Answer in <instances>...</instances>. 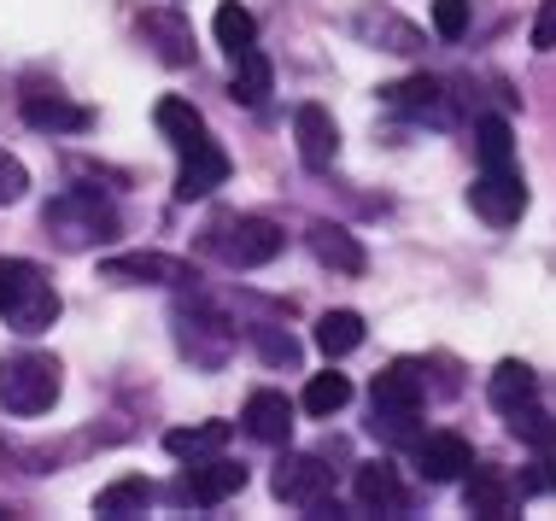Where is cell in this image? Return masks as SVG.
I'll list each match as a JSON object with an SVG mask.
<instances>
[{
	"label": "cell",
	"mask_w": 556,
	"mask_h": 521,
	"mask_svg": "<svg viewBox=\"0 0 556 521\" xmlns=\"http://www.w3.org/2000/svg\"><path fill=\"white\" fill-rule=\"evenodd\" d=\"M0 317L18 334H41L59 322V293L53 281L29 258H0Z\"/></svg>",
	"instance_id": "cell-1"
},
{
	"label": "cell",
	"mask_w": 556,
	"mask_h": 521,
	"mask_svg": "<svg viewBox=\"0 0 556 521\" xmlns=\"http://www.w3.org/2000/svg\"><path fill=\"white\" fill-rule=\"evenodd\" d=\"M112 234H117V212L94 188H71L48 205V241H59L65 252L100 246V241H112Z\"/></svg>",
	"instance_id": "cell-2"
},
{
	"label": "cell",
	"mask_w": 556,
	"mask_h": 521,
	"mask_svg": "<svg viewBox=\"0 0 556 521\" xmlns=\"http://www.w3.org/2000/svg\"><path fill=\"white\" fill-rule=\"evenodd\" d=\"M170 322H176V346H182V357H193L200 369H223V364H229V352H235V322L223 317V310L205 300V293L176 300Z\"/></svg>",
	"instance_id": "cell-3"
},
{
	"label": "cell",
	"mask_w": 556,
	"mask_h": 521,
	"mask_svg": "<svg viewBox=\"0 0 556 521\" xmlns=\"http://www.w3.org/2000/svg\"><path fill=\"white\" fill-rule=\"evenodd\" d=\"M59 405V364L48 352H18L0 364V410L7 416H48Z\"/></svg>",
	"instance_id": "cell-4"
},
{
	"label": "cell",
	"mask_w": 556,
	"mask_h": 521,
	"mask_svg": "<svg viewBox=\"0 0 556 521\" xmlns=\"http://www.w3.org/2000/svg\"><path fill=\"white\" fill-rule=\"evenodd\" d=\"M269 486H276L281 504H299L311 516H340L334 510V469H323V457H281Z\"/></svg>",
	"instance_id": "cell-5"
},
{
	"label": "cell",
	"mask_w": 556,
	"mask_h": 521,
	"mask_svg": "<svg viewBox=\"0 0 556 521\" xmlns=\"http://www.w3.org/2000/svg\"><path fill=\"white\" fill-rule=\"evenodd\" d=\"M469 205H475V217L492 223V229H509V223H521V212H528V182L516 176V165L486 170V176H475Z\"/></svg>",
	"instance_id": "cell-6"
},
{
	"label": "cell",
	"mask_w": 556,
	"mask_h": 521,
	"mask_svg": "<svg viewBox=\"0 0 556 521\" xmlns=\"http://www.w3.org/2000/svg\"><path fill=\"white\" fill-rule=\"evenodd\" d=\"M281 246H288V234L269 217H229L223 223V258H229L235 270H258V264L281 258Z\"/></svg>",
	"instance_id": "cell-7"
},
{
	"label": "cell",
	"mask_w": 556,
	"mask_h": 521,
	"mask_svg": "<svg viewBox=\"0 0 556 521\" xmlns=\"http://www.w3.org/2000/svg\"><path fill=\"white\" fill-rule=\"evenodd\" d=\"M229 182V153L205 136L200 147H188L182 153V170H176V200H205V193H217Z\"/></svg>",
	"instance_id": "cell-8"
},
{
	"label": "cell",
	"mask_w": 556,
	"mask_h": 521,
	"mask_svg": "<svg viewBox=\"0 0 556 521\" xmlns=\"http://www.w3.org/2000/svg\"><path fill=\"white\" fill-rule=\"evenodd\" d=\"M416 469H422V481L445 486V481H463L475 469V452L463 434H428V440H416Z\"/></svg>",
	"instance_id": "cell-9"
},
{
	"label": "cell",
	"mask_w": 556,
	"mask_h": 521,
	"mask_svg": "<svg viewBox=\"0 0 556 521\" xmlns=\"http://www.w3.org/2000/svg\"><path fill=\"white\" fill-rule=\"evenodd\" d=\"M293 136H299V158H305V170H328V165H334L340 129H334V117H328L317 100L293 112Z\"/></svg>",
	"instance_id": "cell-10"
},
{
	"label": "cell",
	"mask_w": 556,
	"mask_h": 521,
	"mask_svg": "<svg viewBox=\"0 0 556 521\" xmlns=\"http://www.w3.org/2000/svg\"><path fill=\"white\" fill-rule=\"evenodd\" d=\"M381 94H387V106H399L404 117H416V124H433V129L451 124L445 88L433 82V77H404V82H393V88H381Z\"/></svg>",
	"instance_id": "cell-11"
},
{
	"label": "cell",
	"mask_w": 556,
	"mask_h": 521,
	"mask_svg": "<svg viewBox=\"0 0 556 521\" xmlns=\"http://www.w3.org/2000/svg\"><path fill=\"white\" fill-rule=\"evenodd\" d=\"M24 124L41 129V136H83L88 106H71L65 94H48V88H29L24 94Z\"/></svg>",
	"instance_id": "cell-12"
},
{
	"label": "cell",
	"mask_w": 556,
	"mask_h": 521,
	"mask_svg": "<svg viewBox=\"0 0 556 521\" xmlns=\"http://www.w3.org/2000/svg\"><path fill=\"white\" fill-rule=\"evenodd\" d=\"M422 393H428V381H422V364H416V357H404V364L381 369V376L369 381L375 410H422Z\"/></svg>",
	"instance_id": "cell-13"
},
{
	"label": "cell",
	"mask_w": 556,
	"mask_h": 521,
	"mask_svg": "<svg viewBox=\"0 0 556 521\" xmlns=\"http://www.w3.org/2000/svg\"><path fill=\"white\" fill-rule=\"evenodd\" d=\"M235 493H247V469L229 463V457H212V463H200V457H193V469H188V481H182V498L223 504V498H235Z\"/></svg>",
	"instance_id": "cell-14"
},
{
	"label": "cell",
	"mask_w": 556,
	"mask_h": 521,
	"mask_svg": "<svg viewBox=\"0 0 556 521\" xmlns=\"http://www.w3.org/2000/svg\"><path fill=\"white\" fill-rule=\"evenodd\" d=\"M305 246H311V258L323 264V270H340V276H364V246L352 241V234L340 229V223H311L305 229Z\"/></svg>",
	"instance_id": "cell-15"
},
{
	"label": "cell",
	"mask_w": 556,
	"mask_h": 521,
	"mask_svg": "<svg viewBox=\"0 0 556 521\" xmlns=\"http://www.w3.org/2000/svg\"><path fill=\"white\" fill-rule=\"evenodd\" d=\"M247 434L258 440V445H288L293 440V405H288V393H252L247 398Z\"/></svg>",
	"instance_id": "cell-16"
},
{
	"label": "cell",
	"mask_w": 556,
	"mask_h": 521,
	"mask_svg": "<svg viewBox=\"0 0 556 521\" xmlns=\"http://www.w3.org/2000/svg\"><path fill=\"white\" fill-rule=\"evenodd\" d=\"M463 504H469V516H480V521H516V504H521V493L504 481L498 469H480L469 486H463Z\"/></svg>",
	"instance_id": "cell-17"
},
{
	"label": "cell",
	"mask_w": 556,
	"mask_h": 521,
	"mask_svg": "<svg viewBox=\"0 0 556 521\" xmlns=\"http://www.w3.org/2000/svg\"><path fill=\"white\" fill-rule=\"evenodd\" d=\"M106 281H188V264L164 258V252H117L100 264Z\"/></svg>",
	"instance_id": "cell-18"
},
{
	"label": "cell",
	"mask_w": 556,
	"mask_h": 521,
	"mask_svg": "<svg viewBox=\"0 0 556 521\" xmlns=\"http://www.w3.org/2000/svg\"><path fill=\"white\" fill-rule=\"evenodd\" d=\"M533 393H539V376L521 357H504L498 369H492V381H486V398H492V410H521V405H533Z\"/></svg>",
	"instance_id": "cell-19"
},
{
	"label": "cell",
	"mask_w": 556,
	"mask_h": 521,
	"mask_svg": "<svg viewBox=\"0 0 556 521\" xmlns=\"http://www.w3.org/2000/svg\"><path fill=\"white\" fill-rule=\"evenodd\" d=\"M352 493H357L364 510H404V486H399V469L393 463H357Z\"/></svg>",
	"instance_id": "cell-20"
},
{
	"label": "cell",
	"mask_w": 556,
	"mask_h": 521,
	"mask_svg": "<svg viewBox=\"0 0 556 521\" xmlns=\"http://www.w3.org/2000/svg\"><path fill=\"white\" fill-rule=\"evenodd\" d=\"M153 481L147 474H124V481H112V486H100V498H94V516H112V521H124V516H147V504H153Z\"/></svg>",
	"instance_id": "cell-21"
},
{
	"label": "cell",
	"mask_w": 556,
	"mask_h": 521,
	"mask_svg": "<svg viewBox=\"0 0 556 521\" xmlns=\"http://www.w3.org/2000/svg\"><path fill=\"white\" fill-rule=\"evenodd\" d=\"M269 88H276V71H269V59L258 48L235 53V77H229V94L240 100V106H264Z\"/></svg>",
	"instance_id": "cell-22"
},
{
	"label": "cell",
	"mask_w": 556,
	"mask_h": 521,
	"mask_svg": "<svg viewBox=\"0 0 556 521\" xmlns=\"http://www.w3.org/2000/svg\"><path fill=\"white\" fill-rule=\"evenodd\" d=\"M153 124L170 136V147L176 153H188V147H200L205 141V117L188 106V100H176V94H164L159 106H153Z\"/></svg>",
	"instance_id": "cell-23"
},
{
	"label": "cell",
	"mask_w": 556,
	"mask_h": 521,
	"mask_svg": "<svg viewBox=\"0 0 556 521\" xmlns=\"http://www.w3.org/2000/svg\"><path fill=\"white\" fill-rule=\"evenodd\" d=\"M229 434L235 428L229 422H200V428H170V434H164V452L170 457H212V452H223V445H229Z\"/></svg>",
	"instance_id": "cell-24"
},
{
	"label": "cell",
	"mask_w": 556,
	"mask_h": 521,
	"mask_svg": "<svg viewBox=\"0 0 556 521\" xmlns=\"http://www.w3.org/2000/svg\"><path fill=\"white\" fill-rule=\"evenodd\" d=\"M141 29H147V41L159 48L164 65H188V59H193V36L182 29V18H170V12H147Z\"/></svg>",
	"instance_id": "cell-25"
},
{
	"label": "cell",
	"mask_w": 556,
	"mask_h": 521,
	"mask_svg": "<svg viewBox=\"0 0 556 521\" xmlns=\"http://www.w3.org/2000/svg\"><path fill=\"white\" fill-rule=\"evenodd\" d=\"M212 36H217V48H229V53H247L252 41H258V18H252L240 0H223L217 7V18H212Z\"/></svg>",
	"instance_id": "cell-26"
},
{
	"label": "cell",
	"mask_w": 556,
	"mask_h": 521,
	"mask_svg": "<svg viewBox=\"0 0 556 521\" xmlns=\"http://www.w3.org/2000/svg\"><path fill=\"white\" fill-rule=\"evenodd\" d=\"M475 153L486 170H504L509 158H516V129H509V117H480L475 124Z\"/></svg>",
	"instance_id": "cell-27"
},
{
	"label": "cell",
	"mask_w": 556,
	"mask_h": 521,
	"mask_svg": "<svg viewBox=\"0 0 556 521\" xmlns=\"http://www.w3.org/2000/svg\"><path fill=\"white\" fill-rule=\"evenodd\" d=\"M317 346L328 357H345L364 346V317L357 310H328V317H317Z\"/></svg>",
	"instance_id": "cell-28"
},
{
	"label": "cell",
	"mask_w": 556,
	"mask_h": 521,
	"mask_svg": "<svg viewBox=\"0 0 556 521\" xmlns=\"http://www.w3.org/2000/svg\"><path fill=\"white\" fill-rule=\"evenodd\" d=\"M357 36L393 41L387 53H416V48H422V36H416V29L404 24V18H393V12H364V18H357Z\"/></svg>",
	"instance_id": "cell-29"
},
{
	"label": "cell",
	"mask_w": 556,
	"mask_h": 521,
	"mask_svg": "<svg viewBox=\"0 0 556 521\" xmlns=\"http://www.w3.org/2000/svg\"><path fill=\"white\" fill-rule=\"evenodd\" d=\"M345 405H352V381L334 376V369H323V376L305 381V410H311V416H334V410H345Z\"/></svg>",
	"instance_id": "cell-30"
},
{
	"label": "cell",
	"mask_w": 556,
	"mask_h": 521,
	"mask_svg": "<svg viewBox=\"0 0 556 521\" xmlns=\"http://www.w3.org/2000/svg\"><path fill=\"white\" fill-rule=\"evenodd\" d=\"M509 434H516L521 445H539V452H551V445H556V416L521 405V410H509Z\"/></svg>",
	"instance_id": "cell-31"
},
{
	"label": "cell",
	"mask_w": 556,
	"mask_h": 521,
	"mask_svg": "<svg viewBox=\"0 0 556 521\" xmlns=\"http://www.w3.org/2000/svg\"><path fill=\"white\" fill-rule=\"evenodd\" d=\"M252 346H258V357H264L269 369H293L299 364V340L281 334L276 322H258V329H252Z\"/></svg>",
	"instance_id": "cell-32"
},
{
	"label": "cell",
	"mask_w": 556,
	"mask_h": 521,
	"mask_svg": "<svg viewBox=\"0 0 556 521\" xmlns=\"http://www.w3.org/2000/svg\"><path fill=\"white\" fill-rule=\"evenodd\" d=\"M375 440H387V445H416L422 434H416V410H375Z\"/></svg>",
	"instance_id": "cell-33"
},
{
	"label": "cell",
	"mask_w": 556,
	"mask_h": 521,
	"mask_svg": "<svg viewBox=\"0 0 556 521\" xmlns=\"http://www.w3.org/2000/svg\"><path fill=\"white\" fill-rule=\"evenodd\" d=\"M433 29H440L445 41H463V29H469V0H433Z\"/></svg>",
	"instance_id": "cell-34"
},
{
	"label": "cell",
	"mask_w": 556,
	"mask_h": 521,
	"mask_svg": "<svg viewBox=\"0 0 556 521\" xmlns=\"http://www.w3.org/2000/svg\"><path fill=\"white\" fill-rule=\"evenodd\" d=\"M24 188H29V170L12 153H0V205H18Z\"/></svg>",
	"instance_id": "cell-35"
},
{
	"label": "cell",
	"mask_w": 556,
	"mask_h": 521,
	"mask_svg": "<svg viewBox=\"0 0 556 521\" xmlns=\"http://www.w3.org/2000/svg\"><path fill=\"white\" fill-rule=\"evenodd\" d=\"M521 493H556V457H539V463L521 474Z\"/></svg>",
	"instance_id": "cell-36"
},
{
	"label": "cell",
	"mask_w": 556,
	"mask_h": 521,
	"mask_svg": "<svg viewBox=\"0 0 556 521\" xmlns=\"http://www.w3.org/2000/svg\"><path fill=\"white\" fill-rule=\"evenodd\" d=\"M533 48H539V53L556 48V0H545V7H539V18H533Z\"/></svg>",
	"instance_id": "cell-37"
}]
</instances>
